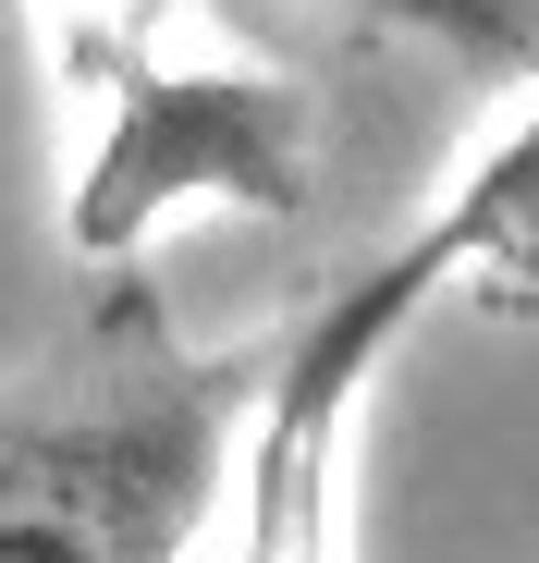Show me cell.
Instances as JSON below:
<instances>
[{"instance_id":"cell-4","label":"cell","mask_w":539,"mask_h":563,"mask_svg":"<svg viewBox=\"0 0 539 563\" xmlns=\"http://www.w3.org/2000/svg\"><path fill=\"white\" fill-rule=\"evenodd\" d=\"M355 13H381L405 37H441V49H466L491 74H527V0H355Z\"/></svg>"},{"instance_id":"cell-1","label":"cell","mask_w":539,"mask_h":563,"mask_svg":"<svg viewBox=\"0 0 539 563\" xmlns=\"http://www.w3.org/2000/svg\"><path fill=\"white\" fill-rule=\"evenodd\" d=\"M527 172H539V135L503 123L491 159L454 197H441L393 257H369L283 355H270L257 417H245V539H233V563H343V441H355V405H369L381 355L441 295H466V269H515L527 257Z\"/></svg>"},{"instance_id":"cell-3","label":"cell","mask_w":539,"mask_h":563,"mask_svg":"<svg viewBox=\"0 0 539 563\" xmlns=\"http://www.w3.org/2000/svg\"><path fill=\"white\" fill-rule=\"evenodd\" d=\"M74 74L99 99L74 197H62V245L86 269L147 257V233L185 221V209H257V221L307 209L319 135H307V99L283 74L221 62V49L172 62V49H135V37H74Z\"/></svg>"},{"instance_id":"cell-2","label":"cell","mask_w":539,"mask_h":563,"mask_svg":"<svg viewBox=\"0 0 539 563\" xmlns=\"http://www.w3.org/2000/svg\"><path fill=\"white\" fill-rule=\"evenodd\" d=\"M233 405L245 367H185L160 331L74 393L0 405V563H185Z\"/></svg>"}]
</instances>
